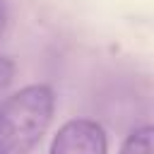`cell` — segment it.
I'll use <instances>...</instances> for the list:
<instances>
[{"mask_svg": "<svg viewBox=\"0 0 154 154\" xmlns=\"http://www.w3.org/2000/svg\"><path fill=\"white\" fill-rule=\"evenodd\" d=\"M55 108L48 84H29L0 103V154H29L46 135Z\"/></svg>", "mask_w": 154, "mask_h": 154, "instance_id": "cell-1", "label": "cell"}, {"mask_svg": "<svg viewBox=\"0 0 154 154\" xmlns=\"http://www.w3.org/2000/svg\"><path fill=\"white\" fill-rule=\"evenodd\" d=\"M120 154H152V125L135 128L123 142Z\"/></svg>", "mask_w": 154, "mask_h": 154, "instance_id": "cell-3", "label": "cell"}, {"mask_svg": "<svg viewBox=\"0 0 154 154\" xmlns=\"http://www.w3.org/2000/svg\"><path fill=\"white\" fill-rule=\"evenodd\" d=\"M106 149L103 128L87 118L67 120L51 142V154H106Z\"/></svg>", "mask_w": 154, "mask_h": 154, "instance_id": "cell-2", "label": "cell"}, {"mask_svg": "<svg viewBox=\"0 0 154 154\" xmlns=\"http://www.w3.org/2000/svg\"><path fill=\"white\" fill-rule=\"evenodd\" d=\"M5 26H7V7H5V2L0 0V36L5 34Z\"/></svg>", "mask_w": 154, "mask_h": 154, "instance_id": "cell-5", "label": "cell"}, {"mask_svg": "<svg viewBox=\"0 0 154 154\" xmlns=\"http://www.w3.org/2000/svg\"><path fill=\"white\" fill-rule=\"evenodd\" d=\"M12 77H14V63H12L10 58L0 55V91H5V89L10 87Z\"/></svg>", "mask_w": 154, "mask_h": 154, "instance_id": "cell-4", "label": "cell"}]
</instances>
